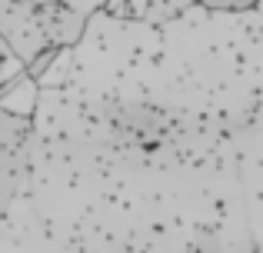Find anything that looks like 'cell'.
Segmentation results:
<instances>
[{"label": "cell", "mask_w": 263, "mask_h": 253, "mask_svg": "<svg viewBox=\"0 0 263 253\" xmlns=\"http://www.w3.org/2000/svg\"><path fill=\"white\" fill-rule=\"evenodd\" d=\"M193 4H197V0H147V13H143V20H150V24H167V20L186 13Z\"/></svg>", "instance_id": "obj_4"}, {"label": "cell", "mask_w": 263, "mask_h": 253, "mask_svg": "<svg viewBox=\"0 0 263 253\" xmlns=\"http://www.w3.org/2000/svg\"><path fill=\"white\" fill-rule=\"evenodd\" d=\"M0 37L13 57L24 60V67L50 47L33 4H17V0H0Z\"/></svg>", "instance_id": "obj_1"}, {"label": "cell", "mask_w": 263, "mask_h": 253, "mask_svg": "<svg viewBox=\"0 0 263 253\" xmlns=\"http://www.w3.org/2000/svg\"><path fill=\"white\" fill-rule=\"evenodd\" d=\"M7 57H10V50H7V47H0V64H4Z\"/></svg>", "instance_id": "obj_9"}, {"label": "cell", "mask_w": 263, "mask_h": 253, "mask_svg": "<svg viewBox=\"0 0 263 253\" xmlns=\"http://www.w3.org/2000/svg\"><path fill=\"white\" fill-rule=\"evenodd\" d=\"M17 4H33V0H17Z\"/></svg>", "instance_id": "obj_10"}, {"label": "cell", "mask_w": 263, "mask_h": 253, "mask_svg": "<svg viewBox=\"0 0 263 253\" xmlns=\"http://www.w3.org/2000/svg\"><path fill=\"white\" fill-rule=\"evenodd\" d=\"M33 10H37V20H40V27H44L47 44H50V47H57V50H70V47H77L80 40H84L87 17L67 10L60 0H37Z\"/></svg>", "instance_id": "obj_2"}, {"label": "cell", "mask_w": 263, "mask_h": 253, "mask_svg": "<svg viewBox=\"0 0 263 253\" xmlns=\"http://www.w3.org/2000/svg\"><path fill=\"white\" fill-rule=\"evenodd\" d=\"M57 53H60L57 47H47L44 53H37V57H33L30 64H27V77H30V80H40L47 70H50V64L57 60Z\"/></svg>", "instance_id": "obj_7"}, {"label": "cell", "mask_w": 263, "mask_h": 253, "mask_svg": "<svg viewBox=\"0 0 263 253\" xmlns=\"http://www.w3.org/2000/svg\"><path fill=\"white\" fill-rule=\"evenodd\" d=\"M40 107V84L24 73L20 80H13L10 87L0 90V113L13 120H30Z\"/></svg>", "instance_id": "obj_3"}, {"label": "cell", "mask_w": 263, "mask_h": 253, "mask_svg": "<svg viewBox=\"0 0 263 253\" xmlns=\"http://www.w3.org/2000/svg\"><path fill=\"white\" fill-rule=\"evenodd\" d=\"M203 10H220V13H247L260 4V0H197Z\"/></svg>", "instance_id": "obj_6"}, {"label": "cell", "mask_w": 263, "mask_h": 253, "mask_svg": "<svg viewBox=\"0 0 263 253\" xmlns=\"http://www.w3.org/2000/svg\"><path fill=\"white\" fill-rule=\"evenodd\" d=\"M60 4L67 7V10H73V13H80V17H93L97 10H103L107 7V0H60Z\"/></svg>", "instance_id": "obj_8"}, {"label": "cell", "mask_w": 263, "mask_h": 253, "mask_svg": "<svg viewBox=\"0 0 263 253\" xmlns=\"http://www.w3.org/2000/svg\"><path fill=\"white\" fill-rule=\"evenodd\" d=\"M107 17L114 20H143L147 13V0H107Z\"/></svg>", "instance_id": "obj_5"}]
</instances>
